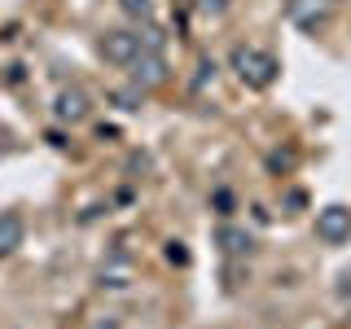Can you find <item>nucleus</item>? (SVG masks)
I'll return each mask as SVG.
<instances>
[{"label":"nucleus","instance_id":"9b49d317","mask_svg":"<svg viewBox=\"0 0 351 329\" xmlns=\"http://www.w3.org/2000/svg\"><path fill=\"white\" fill-rule=\"evenodd\" d=\"M167 259H171V263H189V250H184V241H167Z\"/></svg>","mask_w":351,"mask_h":329},{"label":"nucleus","instance_id":"20e7f679","mask_svg":"<svg viewBox=\"0 0 351 329\" xmlns=\"http://www.w3.org/2000/svg\"><path fill=\"white\" fill-rule=\"evenodd\" d=\"M316 237L338 246V241H351V211L347 206H325L316 211Z\"/></svg>","mask_w":351,"mask_h":329},{"label":"nucleus","instance_id":"0eeeda50","mask_svg":"<svg viewBox=\"0 0 351 329\" xmlns=\"http://www.w3.org/2000/svg\"><path fill=\"white\" fill-rule=\"evenodd\" d=\"M219 246H224V255H250V233L246 228H237V224H224L219 228Z\"/></svg>","mask_w":351,"mask_h":329},{"label":"nucleus","instance_id":"f8f14e48","mask_svg":"<svg viewBox=\"0 0 351 329\" xmlns=\"http://www.w3.org/2000/svg\"><path fill=\"white\" fill-rule=\"evenodd\" d=\"M338 299H351V268L338 277Z\"/></svg>","mask_w":351,"mask_h":329},{"label":"nucleus","instance_id":"7ed1b4c3","mask_svg":"<svg viewBox=\"0 0 351 329\" xmlns=\"http://www.w3.org/2000/svg\"><path fill=\"white\" fill-rule=\"evenodd\" d=\"M101 58L106 62H114V66H132V58L141 53V31H128V27H114V31H106L101 36Z\"/></svg>","mask_w":351,"mask_h":329},{"label":"nucleus","instance_id":"39448f33","mask_svg":"<svg viewBox=\"0 0 351 329\" xmlns=\"http://www.w3.org/2000/svg\"><path fill=\"white\" fill-rule=\"evenodd\" d=\"M53 114H58L62 123H84V119L93 114V97H88L80 84H71V88H62V93H58V101H53Z\"/></svg>","mask_w":351,"mask_h":329},{"label":"nucleus","instance_id":"f257e3e1","mask_svg":"<svg viewBox=\"0 0 351 329\" xmlns=\"http://www.w3.org/2000/svg\"><path fill=\"white\" fill-rule=\"evenodd\" d=\"M233 71H237V80L246 84V88H272V80H277V58L272 53H263V49H246V44H237L233 49Z\"/></svg>","mask_w":351,"mask_h":329},{"label":"nucleus","instance_id":"9d476101","mask_svg":"<svg viewBox=\"0 0 351 329\" xmlns=\"http://www.w3.org/2000/svg\"><path fill=\"white\" fill-rule=\"evenodd\" d=\"M233 9V0H197V14L202 18H224Z\"/></svg>","mask_w":351,"mask_h":329},{"label":"nucleus","instance_id":"1a4fd4ad","mask_svg":"<svg viewBox=\"0 0 351 329\" xmlns=\"http://www.w3.org/2000/svg\"><path fill=\"white\" fill-rule=\"evenodd\" d=\"M119 9H123L128 18H136V22H141V18H149V14H154V0H119Z\"/></svg>","mask_w":351,"mask_h":329},{"label":"nucleus","instance_id":"423d86ee","mask_svg":"<svg viewBox=\"0 0 351 329\" xmlns=\"http://www.w3.org/2000/svg\"><path fill=\"white\" fill-rule=\"evenodd\" d=\"M22 233H27V228H22V215H14V211L0 215V259L14 255V250L22 246Z\"/></svg>","mask_w":351,"mask_h":329},{"label":"nucleus","instance_id":"f03ea898","mask_svg":"<svg viewBox=\"0 0 351 329\" xmlns=\"http://www.w3.org/2000/svg\"><path fill=\"white\" fill-rule=\"evenodd\" d=\"M132 84L141 88V93H154V88H162L171 80V66H167V58L162 53H154V49H141L136 58H132Z\"/></svg>","mask_w":351,"mask_h":329},{"label":"nucleus","instance_id":"6e6552de","mask_svg":"<svg viewBox=\"0 0 351 329\" xmlns=\"http://www.w3.org/2000/svg\"><path fill=\"white\" fill-rule=\"evenodd\" d=\"M110 101H114L119 110H141V106H145V93H141V88L132 84V88H119V93L110 97Z\"/></svg>","mask_w":351,"mask_h":329}]
</instances>
